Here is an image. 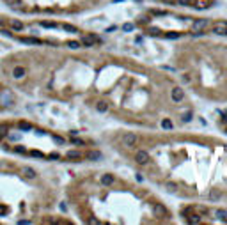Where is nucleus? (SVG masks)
I'll use <instances>...</instances> for the list:
<instances>
[{
	"label": "nucleus",
	"instance_id": "30",
	"mask_svg": "<svg viewBox=\"0 0 227 225\" xmlns=\"http://www.w3.org/2000/svg\"><path fill=\"white\" fill-rule=\"evenodd\" d=\"M48 158L50 160H60V154L59 152H52V154H48Z\"/></svg>",
	"mask_w": 227,
	"mask_h": 225
},
{
	"label": "nucleus",
	"instance_id": "15",
	"mask_svg": "<svg viewBox=\"0 0 227 225\" xmlns=\"http://www.w3.org/2000/svg\"><path fill=\"white\" fill-rule=\"evenodd\" d=\"M21 43H27V44H41L43 41L41 39H36V38H23Z\"/></svg>",
	"mask_w": 227,
	"mask_h": 225
},
{
	"label": "nucleus",
	"instance_id": "5",
	"mask_svg": "<svg viewBox=\"0 0 227 225\" xmlns=\"http://www.w3.org/2000/svg\"><path fill=\"white\" fill-rule=\"evenodd\" d=\"M0 103L5 105V106H9V105L14 103V96L11 94V91H2L0 92Z\"/></svg>",
	"mask_w": 227,
	"mask_h": 225
},
{
	"label": "nucleus",
	"instance_id": "16",
	"mask_svg": "<svg viewBox=\"0 0 227 225\" xmlns=\"http://www.w3.org/2000/svg\"><path fill=\"white\" fill-rule=\"evenodd\" d=\"M154 211H156V214H162V216L167 214V209L162 206V204H154Z\"/></svg>",
	"mask_w": 227,
	"mask_h": 225
},
{
	"label": "nucleus",
	"instance_id": "29",
	"mask_svg": "<svg viewBox=\"0 0 227 225\" xmlns=\"http://www.w3.org/2000/svg\"><path fill=\"white\" fill-rule=\"evenodd\" d=\"M30 156H34V158H43V160H44V154H43L41 151H30Z\"/></svg>",
	"mask_w": 227,
	"mask_h": 225
},
{
	"label": "nucleus",
	"instance_id": "13",
	"mask_svg": "<svg viewBox=\"0 0 227 225\" xmlns=\"http://www.w3.org/2000/svg\"><path fill=\"white\" fill-rule=\"evenodd\" d=\"M68 158L69 160H75V161H80L82 160V152L80 151H69L68 152Z\"/></svg>",
	"mask_w": 227,
	"mask_h": 225
},
{
	"label": "nucleus",
	"instance_id": "23",
	"mask_svg": "<svg viewBox=\"0 0 227 225\" xmlns=\"http://www.w3.org/2000/svg\"><path fill=\"white\" fill-rule=\"evenodd\" d=\"M165 186H167V191H170V193H174V191L177 190V184H176V183H167Z\"/></svg>",
	"mask_w": 227,
	"mask_h": 225
},
{
	"label": "nucleus",
	"instance_id": "19",
	"mask_svg": "<svg viewBox=\"0 0 227 225\" xmlns=\"http://www.w3.org/2000/svg\"><path fill=\"white\" fill-rule=\"evenodd\" d=\"M11 27H13L14 30H21V28H23V23H21L20 20H13V21H11Z\"/></svg>",
	"mask_w": 227,
	"mask_h": 225
},
{
	"label": "nucleus",
	"instance_id": "38",
	"mask_svg": "<svg viewBox=\"0 0 227 225\" xmlns=\"http://www.w3.org/2000/svg\"><path fill=\"white\" fill-rule=\"evenodd\" d=\"M115 28H117L115 25H114V27H108V28H107V32H115Z\"/></svg>",
	"mask_w": 227,
	"mask_h": 225
},
{
	"label": "nucleus",
	"instance_id": "11",
	"mask_svg": "<svg viewBox=\"0 0 227 225\" xmlns=\"http://www.w3.org/2000/svg\"><path fill=\"white\" fill-rule=\"evenodd\" d=\"M21 172H23V176H25V177H29V179H34V177L38 176V174H36V170L30 169V167H23Z\"/></svg>",
	"mask_w": 227,
	"mask_h": 225
},
{
	"label": "nucleus",
	"instance_id": "14",
	"mask_svg": "<svg viewBox=\"0 0 227 225\" xmlns=\"http://www.w3.org/2000/svg\"><path fill=\"white\" fill-rule=\"evenodd\" d=\"M215 216L227 222V209H216V211H215Z\"/></svg>",
	"mask_w": 227,
	"mask_h": 225
},
{
	"label": "nucleus",
	"instance_id": "8",
	"mask_svg": "<svg viewBox=\"0 0 227 225\" xmlns=\"http://www.w3.org/2000/svg\"><path fill=\"white\" fill-rule=\"evenodd\" d=\"M27 75V69L23 68V66H14V69H13V76L20 80V78H23V76Z\"/></svg>",
	"mask_w": 227,
	"mask_h": 225
},
{
	"label": "nucleus",
	"instance_id": "7",
	"mask_svg": "<svg viewBox=\"0 0 227 225\" xmlns=\"http://www.w3.org/2000/svg\"><path fill=\"white\" fill-rule=\"evenodd\" d=\"M103 156H101V152L99 151H87L85 152V160H91V161H99Z\"/></svg>",
	"mask_w": 227,
	"mask_h": 225
},
{
	"label": "nucleus",
	"instance_id": "6",
	"mask_svg": "<svg viewBox=\"0 0 227 225\" xmlns=\"http://www.w3.org/2000/svg\"><path fill=\"white\" fill-rule=\"evenodd\" d=\"M135 161L140 163V165H146V163L149 161V154H147L146 151H138V152L135 154Z\"/></svg>",
	"mask_w": 227,
	"mask_h": 225
},
{
	"label": "nucleus",
	"instance_id": "33",
	"mask_svg": "<svg viewBox=\"0 0 227 225\" xmlns=\"http://www.w3.org/2000/svg\"><path fill=\"white\" fill-rule=\"evenodd\" d=\"M53 140H55L57 144H60V146L64 144V138H62V136H57V135H55V136H53Z\"/></svg>",
	"mask_w": 227,
	"mask_h": 225
},
{
	"label": "nucleus",
	"instance_id": "36",
	"mask_svg": "<svg viewBox=\"0 0 227 225\" xmlns=\"http://www.w3.org/2000/svg\"><path fill=\"white\" fill-rule=\"evenodd\" d=\"M220 122H222V124H225V122H227V113H224V115H222V119H220Z\"/></svg>",
	"mask_w": 227,
	"mask_h": 225
},
{
	"label": "nucleus",
	"instance_id": "21",
	"mask_svg": "<svg viewBox=\"0 0 227 225\" xmlns=\"http://www.w3.org/2000/svg\"><path fill=\"white\" fill-rule=\"evenodd\" d=\"M41 27H44V28H57V23H53V21H41Z\"/></svg>",
	"mask_w": 227,
	"mask_h": 225
},
{
	"label": "nucleus",
	"instance_id": "25",
	"mask_svg": "<svg viewBox=\"0 0 227 225\" xmlns=\"http://www.w3.org/2000/svg\"><path fill=\"white\" fill-rule=\"evenodd\" d=\"M179 36H181L179 32H167V34H165V38L167 39H177Z\"/></svg>",
	"mask_w": 227,
	"mask_h": 225
},
{
	"label": "nucleus",
	"instance_id": "2",
	"mask_svg": "<svg viewBox=\"0 0 227 225\" xmlns=\"http://www.w3.org/2000/svg\"><path fill=\"white\" fill-rule=\"evenodd\" d=\"M121 140H123V146H126V147H133V146H137L138 136H137L135 133H124Z\"/></svg>",
	"mask_w": 227,
	"mask_h": 225
},
{
	"label": "nucleus",
	"instance_id": "40",
	"mask_svg": "<svg viewBox=\"0 0 227 225\" xmlns=\"http://www.w3.org/2000/svg\"><path fill=\"white\" fill-rule=\"evenodd\" d=\"M183 82H190V76L188 75H183Z\"/></svg>",
	"mask_w": 227,
	"mask_h": 225
},
{
	"label": "nucleus",
	"instance_id": "9",
	"mask_svg": "<svg viewBox=\"0 0 227 225\" xmlns=\"http://www.w3.org/2000/svg\"><path fill=\"white\" fill-rule=\"evenodd\" d=\"M220 195H222V193H220V190H218V188H211L208 199L211 200V202H215V200H218V199H220Z\"/></svg>",
	"mask_w": 227,
	"mask_h": 225
},
{
	"label": "nucleus",
	"instance_id": "43",
	"mask_svg": "<svg viewBox=\"0 0 227 225\" xmlns=\"http://www.w3.org/2000/svg\"><path fill=\"white\" fill-rule=\"evenodd\" d=\"M225 135H227V128H225Z\"/></svg>",
	"mask_w": 227,
	"mask_h": 225
},
{
	"label": "nucleus",
	"instance_id": "35",
	"mask_svg": "<svg viewBox=\"0 0 227 225\" xmlns=\"http://www.w3.org/2000/svg\"><path fill=\"white\" fill-rule=\"evenodd\" d=\"M9 138H11V140H20L21 136H20V135H9Z\"/></svg>",
	"mask_w": 227,
	"mask_h": 225
},
{
	"label": "nucleus",
	"instance_id": "1",
	"mask_svg": "<svg viewBox=\"0 0 227 225\" xmlns=\"http://www.w3.org/2000/svg\"><path fill=\"white\" fill-rule=\"evenodd\" d=\"M209 27V20L208 18H199V20H193L192 21V30L193 32H202L204 28Z\"/></svg>",
	"mask_w": 227,
	"mask_h": 225
},
{
	"label": "nucleus",
	"instance_id": "4",
	"mask_svg": "<svg viewBox=\"0 0 227 225\" xmlns=\"http://www.w3.org/2000/svg\"><path fill=\"white\" fill-rule=\"evenodd\" d=\"M170 98H172L174 103H181V101L185 99V91H183L181 87H174V89L170 91Z\"/></svg>",
	"mask_w": 227,
	"mask_h": 225
},
{
	"label": "nucleus",
	"instance_id": "24",
	"mask_svg": "<svg viewBox=\"0 0 227 225\" xmlns=\"http://www.w3.org/2000/svg\"><path fill=\"white\" fill-rule=\"evenodd\" d=\"M192 117H193V113H192V112H186L183 117H181V121H183V122H190V121H192Z\"/></svg>",
	"mask_w": 227,
	"mask_h": 225
},
{
	"label": "nucleus",
	"instance_id": "20",
	"mask_svg": "<svg viewBox=\"0 0 227 225\" xmlns=\"http://www.w3.org/2000/svg\"><path fill=\"white\" fill-rule=\"evenodd\" d=\"M18 128L21 130V131H30V130H32V126H30L29 122H23V121L18 124Z\"/></svg>",
	"mask_w": 227,
	"mask_h": 225
},
{
	"label": "nucleus",
	"instance_id": "17",
	"mask_svg": "<svg viewBox=\"0 0 227 225\" xmlns=\"http://www.w3.org/2000/svg\"><path fill=\"white\" fill-rule=\"evenodd\" d=\"M188 222H190V224H193V225H197V224H201V222H202V218H201L199 214H192V216H188Z\"/></svg>",
	"mask_w": 227,
	"mask_h": 225
},
{
	"label": "nucleus",
	"instance_id": "31",
	"mask_svg": "<svg viewBox=\"0 0 227 225\" xmlns=\"http://www.w3.org/2000/svg\"><path fill=\"white\" fill-rule=\"evenodd\" d=\"M14 151H16V152H20V154H25V152H27V149H25V147H21V146L14 147Z\"/></svg>",
	"mask_w": 227,
	"mask_h": 225
},
{
	"label": "nucleus",
	"instance_id": "27",
	"mask_svg": "<svg viewBox=\"0 0 227 225\" xmlns=\"http://www.w3.org/2000/svg\"><path fill=\"white\" fill-rule=\"evenodd\" d=\"M151 14H154V16H165L167 14V11H160V9H153Z\"/></svg>",
	"mask_w": 227,
	"mask_h": 225
},
{
	"label": "nucleus",
	"instance_id": "3",
	"mask_svg": "<svg viewBox=\"0 0 227 225\" xmlns=\"http://www.w3.org/2000/svg\"><path fill=\"white\" fill-rule=\"evenodd\" d=\"M213 34H218V36H227V21L225 20H220L213 25Z\"/></svg>",
	"mask_w": 227,
	"mask_h": 225
},
{
	"label": "nucleus",
	"instance_id": "32",
	"mask_svg": "<svg viewBox=\"0 0 227 225\" xmlns=\"http://www.w3.org/2000/svg\"><path fill=\"white\" fill-rule=\"evenodd\" d=\"M177 4H181V5H192V0H177Z\"/></svg>",
	"mask_w": 227,
	"mask_h": 225
},
{
	"label": "nucleus",
	"instance_id": "26",
	"mask_svg": "<svg viewBox=\"0 0 227 225\" xmlns=\"http://www.w3.org/2000/svg\"><path fill=\"white\" fill-rule=\"evenodd\" d=\"M68 46H69L71 50H78V48H80V43H78V41H69Z\"/></svg>",
	"mask_w": 227,
	"mask_h": 225
},
{
	"label": "nucleus",
	"instance_id": "22",
	"mask_svg": "<svg viewBox=\"0 0 227 225\" xmlns=\"http://www.w3.org/2000/svg\"><path fill=\"white\" fill-rule=\"evenodd\" d=\"M123 30H124V32H133V30H135V25H133V23H124V25H123Z\"/></svg>",
	"mask_w": 227,
	"mask_h": 225
},
{
	"label": "nucleus",
	"instance_id": "37",
	"mask_svg": "<svg viewBox=\"0 0 227 225\" xmlns=\"http://www.w3.org/2000/svg\"><path fill=\"white\" fill-rule=\"evenodd\" d=\"M5 2H7L9 5H14V4H18V0H5Z\"/></svg>",
	"mask_w": 227,
	"mask_h": 225
},
{
	"label": "nucleus",
	"instance_id": "12",
	"mask_svg": "<svg viewBox=\"0 0 227 225\" xmlns=\"http://www.w3.org/2000/svg\"><path fill=\"white\" fill-rule=\"evenodd\" d=\"M96 110L99 113H105L107 110H108V103L107 101H99V103H96Z\"/></svg>",
	"mask_w": 227,
	"mask_h": 225
},
{
	"label": "nucleus",
	"instance_id": "41",
	"mask_svg": "<svg viewBox=\"0 0 227 225\" xmlns=\"http://www.w3.org/2000/svg\"><path fill=\"white\" fill-rule=\"evenodd\" d=\"M2 25H4V20H0V27H2Z\"/></svg>",
	"mask_w": 227,
	"mask_h": 225
},
{
	"label": "nucleus",
	"instance_id": "18",
	"mask_svg": "<svg viewBox=\"0 0 227 225\" xmlns=\"http://www.w3.org/2000/svg\"><path fill=\"white\" fill-rule=\"evenodd\" d=\"M162 128H163V130H172V128H174V124H172V121H170V119H163V121H162Z\"/></svg>",
	"mask_w": 227,
	"mask_h": 225
},
{
	"label": "nucleus",
	"instance_id": "28",
	"mask_svg": "<svg viewBox=\"0 0 227 225\" xmlns=\"http://www.w3.org/2000/svg\"><path fill=\"white\" fill-rule=\"evenodd\" d=\"M62 28H64V30H68V32H76V27L68 25V23H64V25H62Z\"/></svg>",
	"mask_w": 227,
	"mask_h": 225
},
{
	"label": "nucleus",
	"instance_id": "10",
	"mask_svg": "<svg viewBox=\"0 0 227 225\" xmlns=\"http://www.w3.org/2000/svg\"><path fill=\"white\" fill-rule=\"evenodd\" d=\"M101 184H105V186L114 184V176L112 174H103V176H101Z\"/></svg>",
	"mask_w": 227,
	"mask_h": 225
},
{
	"label": "nucleus",
	"instance_id": "34",
	"mask_svg": "<svg viewBox=\"0 0 227 225\" xmlns=\"http://www.w3.org/2000/svg\"><path fill=\"white\" fill-rule=\"evenodd\" d=\"M71 142H73V144H76V146H83V142H82L80 138H73Z\"/></svg>",
	"mask_w": 227,
	"mask_h": 225
},
{
	"label": "nucleus",
	"instance_id": "39",
	"mask_svg": "<svg viewBox=\"0 0 227 225\" xmlns=\"http://www.w3.org/2000/svg\"><path fill=\"white\" fill-rule=\"evenodd\" d=\"M137 181H138V183H142V181H144V177H142L140 174H137Z\"/></svg>",
	"mask_w": 227,
	"mask_h": 225
},
{
	"label": "nucleus",
	"instance_id": "42",
	"mask_svg": "<svg viewBox=\"0 0 227 225\" xmlns=\"http://www.w3.org/2000/svg\"><path fill=\"white\" fill-rule=\"evenodd\" d=\"M225 152H227V146H225Z\"/></svg>",
	"mask_w": 227,
	"mask_h": 225
}]
</instances>
